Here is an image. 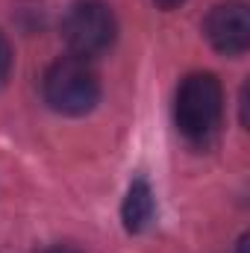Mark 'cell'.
Masks as SVG:
<instances>
[{
    "label": "cell",
    "mask_w": 250,
    "mask_h": 253,
    "mask_svg": "<svg viewBox=\"0 0 250 253\" xmlns=\"http://www.w3.org/2000/svg\"><path fill=\"white\" fill-rule=\"evenodd\" d=\"M42 91L50 109L62 115H85L100 100V80L88 59L80 56H59L44 71Z\"/></svg>",
    "instance_id": "1"
},
{
    "label": "cell",
    "mask_w": 250,
    "mask_h": 253,
    "mask_svg": "<svg viewBox=\"0 0 250 253\" xmlns=\"http://www.w3.org/2000/svg\"><path fill=\"white\" fill-rule=\"evenodd\" d=\"M224 91L215 74H188L177 88L174 118L188 141H209L221 124Z\"/></svg>",
    "instance_id": "2"
},
{
    "label": "cell",
    "mask_w": 250,
    "mask_h": 253,
    "mask_svg": "<svg viewBox=\"0 0 250 253\" xmlns=\"http://www.w3.org/2000/svg\"><path fill=\"white\" fill-rule=\"evenodd\" d=\"M118 36V21L109 3L103 0H77L62 18V39L71 56L88 59L112 47Z\"/></svg>",
    "instance_id": "3"
},
{
    "label": "cell",
    "mask_w": 250,
    "mask_h": 253,
    "mask_svg": "<svg viewBox=\"0 0 250 253\" xmlns=\"http://www.w3.org/2000/svg\"><path fill=\"white\" fill-rule=\"evenodd\" d=\"M203 33L209 39V44L224 53V56H239L250 47V9L245 0H227L218 3L206 21H203Z\"/></svg>",
    "instance_id": "4"
},
{
    "label": "cell",
    "mask_w": 250,
    "mask_h": 253,
    "mask_svg": "<svg viewBox=\"0 0 250 253\" xmlns=\"http://www.w3.org/2000/svg\"><path fill=\"white\" fill-rule=\"evenodd\" d=\"M156 212V197H153V189L147 180H132L129 189H126L124 197V206H121V221H124V230L126 233H141L150 218Z\"/></svg>",
    "instance_id": "5"
},
{
    "label": "cell",
    "mask_w": 250,
    "mask_h": 253,
    "mask_svg": "<svg viewBox=\"0 0 250 253\" xmlns=\"http://www.w3.org/2000/svg\"><path fill=\"white\" fill-rule=\"evenodd\" d=\"M9 71H12V47H9L6 36L0 33V88H3V83L9 80Z\"/></svg>",
    "instance_id": "6"
},
{
    "label": "cell",
    "mask_w": 250,
    "mask_h": 253,
    "mask_svg": "<svg viewBox=\"0 0 250 253\" xmlns=\"http://www.w3.org/2000/svg\"><path fill=\"white\" fill-rule=\"evenodd\" d=\"M42 253H80L77 248H68V245H53V248H47V251Z\"/></svg>",
    "instance_id": "7"
},
{
    "label": "cell",
    "mask_w": 250,
    "mask_h": 253,
    "mask_svg": "<svg viewBox=\"0 0 250 253\" xmlns=\"http://www.w3.org/2000/svg\"><path fill=\"white\" fill-rule=\"evenodd\" d=\"M153 3H156L159 9H177V6H180L183 0H153Z\"/></svg>",
    "instance_id": "8"
},
{
    "label": "cell",
    "mask_w": 250,
    "mask_h": 253,
    "mask_svg": "<svg viewBox=\"0 0 250 253\" xmlns=\"http://www.w3.org/2000/svg\"><path fill=\"white\" fill-rule=\"evenodd\" d=\"M248 236H242V239H239V253H248Z\"/></svg>",
    "instance_id": "9"
}]
</instances>
